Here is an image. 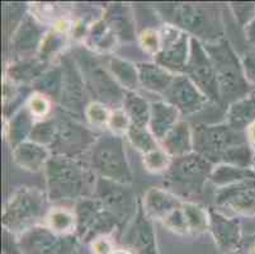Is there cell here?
<instances>
[{"label": "cell", "mask_w": 255, "mask_h": 254, "mask_svg": "<svg viewBox=\"0 0 255 254\" xmlns=\"http://www.w3.org/2000/svg\"><path fill=\"white\" fill-rule=\"evenodd\" d=\"M142 204L147 215L163 221L174 210L182 206L183 202L169 191L150 188L146 192Z\"/></svg>", "instance_id": "25"}, {"label": "cell", "mask_w": 255, "mask_h": 254, "mask_svg": "<svg viewBox=\"0 0 255 254\" xmlns=\"http://www.w3.org/2000/svg\"><path fill=\"white\" fill-rule=\"evenodd\" d=\"M142 46L143 48H146L147 51H151L155 52V55L157 53V51L160 50V38L154 31H146L142 34Z\"/></svg>", "instance_id": "45"}, {"label": "cell", "mask_w": 255, "mask_h": 254, "mask_svg": "<svg viewBox=\"0 0 255 254\" xmlns=\"http://www.w3.org/2000/svg\"><path fill=\"white\" fill-rule=\"evenodd\" d=\"M255 90V89H254ZM255 122V94L254 92L240 101L230 104L226 112V123L239 130L247 131Z\"/></svg>", "instance_id": "27"}, {"label": "cell", "mask_w": 255, "mask_h": 254, "mask_svg": "<svg viewBox=\"0 0 255 254\" xmlns=\"http://www.w3.org/2000/svg\"><path fill=\"white\" fill-rule=\"evenodd\" d=\"M243 65H244L248 80L255 87V48L245 53L244 59H243Z\"/></svg>", "instance_id": "44"}, {"label": "cell", "mask_w": 255, "mask_h": 254, "mask_svg": "<svg viewBox=\"0 0 255 254\" xmlns=\"http://www.w3.org/2000/svg\"><path fill=\"white\" fill-rule=\"evenodd\" d=\"M103 20L110 25L117 38H122L125 41L135 39V25L132 23L131 14L126 6H110L104 14Z\"/></svg>", "instance_id": "29"}, {"label": "cell", "mask_w": 255, "mask_h": 254, "mask_svg": "<svg viewBox=\"0 0 255 254\" xmlns=\"http://www.w3.org/2000/svg\"><path fill=\"white\" fill-rule=\"evenodd\" d=\"M33 88L37 92L41 93V95L53 99V101L60 102L62 89V69L61 65L48 67L42 75L39 76L33 84Z\"/></svg>", "instance_id": "33"}, {"label": "cell", "mask_w": 255, "mask_h": 254, "mask_svg": "<svg viewBox=\"0 0 255 254\" xmlns=\"http://www.w3.org/2000/svg\"><path fill=\"white\" fill-rule=\"evenodd\" d=\"M231 8L238 22L244 27L255 18V3H236L233 4Z\"/></svg>", "instance_id": "41"}, {"label": "cell", "mask_w": 255, "mask_h": 254, "mask_svg": "<svg viewBox=\"0 0 255 254\" xmlns=\"http://www.w3.org/2000/svg\"><path fill=\"white\" fill-rule=\"evenodd\" d=\"M137 70L141 87L161 95L169 89L175 78V74L156 62H138Z\"/></svg>", "instance_id": "24"}, {"label": "cell", "mask_w": 255, "mask_h": 254, "mask_svg": "<svg viewBox=\"0 0 255 254\" xmlns=\"http://www.w3.org/2000/svg\"><path fill=\"white\" fill-rule=\"evenodd\" d=\"M171 160L173 159L161 148L143 155V165L147 171L154 172V173H159V172L165 173L170 167Z\"/></svg>", "instance_id": "38"}, {"label": "cell", "mask_w": 255, "mask_h": 254, "mask_svg": "<svg viewBox=\"0 0 255 254\" xmlns=\"http://www.w3.org/2000/svg\"><path fill=\"white\" fill-rule=\"evenodd\" d=\"M245 37H247L248 42L255 45V18L245 27Z\"/></svg>", "instance_id": "48"}, {"label": "cell", "mask_w": 255, "mask_h": 254, "mask_svg": "<svg viewBox=\"0 0 255 254\" xmlns=\"http://www.w3.org/2000/svg\"><path fill=\"white\" fill-rule=\"evenodd\" d=\"M253 169H254V171H255V158H254V165H253Z\"/></svg>", "instance_id": "52"}, {"label": "cell", "mask_w": 255, "mask_h": 254, "mask_svg": "<svg viewBox=\"0 0 255 254\" xmlns=\"http://www.w3.org/2000/svg\"><path fill=\"white\" fill-rule=\"evenodd\" d=\"M45 29L32 15L27 14L17 28L11 38V47L17 53L25 57H31L43 42Z\"/></svg>", "instance_id": "20"}, {"label": "cell", "mask_w": 255, "mask_h": 254, "mask_svg": "<svg viewBox=\"0 0 255 254\" xmlns=\"http://www.w3.org/2000/svg\"><path fill=\"white\" fill-rule=\"evenodd\" d=\"M124 244L135 254H159L151 220L140 199L131 227L124 235Z\"/></svg>", "instance_id": "17"}, {"label": "cell", "mask_w": 255, "mask_h": 254, "mask_svg": "<svg viewBox=\"0 0 255 254\" xmlns=\"http://www.w3.org/2000/svg\"><path fill=\"white\" fill-rule=\"evenodd\" d=\"M75 235L79 241L94 242L122 227L118 219L96 197H85L76 204Z\"/></svg>", "instance_id": "10"}, {"label": "cell", "mask_w": 255, "mask_h": 254, "mask_svg": "<svg viewBox=\"0 0 255 254\" xmlns=\"http://www.w3.org/2000/svg\"><path fill=\"white\" fill-rule=\"evenodd\" d=\"M90 167L101 178L131 185V168L124 149V140L118 135L107 134L98 137L90 149Z\"/></svg>", "instance_id": "6"}, {"label": "cell", "mask_w": 255, "mask_h": 254, "mask_svg": "<svg viewBox=\"0 0 255 254\" xmlns=\"http://www.w3.org/2000/svg\"><path fill=\"white\" fill-rule=\"evenodd\" d=\"M110 71L121 87L125 90L136 92L140 87V78H138L137 65L128 60L120 59V57H111Z\"/></svg>", "instance_id": "31"}, {"label": "cell", "mask_w": 255, "mask_h": 254, "mask_svg": "<svg viewBox=\"0 0 255 254\" xmlns=\"http://www.w3.org/2000/svg\"><path fill=\"white\" fill-rule=\"evenodd\" d=\"M51 151L46 146L39 145L33 141H24L13 149V159L22 169L29 172H38L45 169Z\"/></svg>", "instance_id": "23"}, {"label": "cell", "mask_w": 255, "mask_h": 254, "mask_svg": "<svg viewBox=\"0 0 255 254\" xmlns=\"http://www.w3.org/2000/svg\"><path fill=\"white\" fill-rule=\"evenodd\" d=\"M216 205L240 215L255 216V178L217 190Z\"/></svg>", "instance_id": "18"}, {"label": "cell", "mask_w": 255, "mask_h": 254, "mask_svg": "<svg viewBox=\"0 0 255 254\" xmlns=\"http://www.w3.org/2000/svg\"><path fill=\"white\" fill-rule=\"evenodd\" d=\"M47 199V195L36 188H19L4 210V227L11 232L22 233L34 227V223L45 216Z\"/></svg>", "instance_id": "8"}, {"label": "cell", "mask_w": 255, "mask_h": 254, "mask_svg": "<svg viewBox=\"0 0 255 254\" xmlns=\"http://www.w3.org/2000/svg\"><path fill=\"white\" fill-rule=\"evenodd\" d=\"M250 254H255V247L252 249V253H250Z\"/></svg>", "instance_id": "51"}, {"label": "cell", "mask_w": 255, "mask_h": 254, "mask_svg": "<svg viewBox=\"0 0 255 254\" xmlns=\"http://www.w3.org/2000/svg\"><path fill=\"white\" fill-rule=\"evenodd\" d=\"M210 228L213 241L222 252H234L239 248L241 243V228L239 221L229 219L215 210L208 209Z\"/></svg>", "instance_id": "19"}, {"label": "cell", "mask_w": 255, "mask_h": 254, "mask_svg": "<svg viewBox=\"0 0 255 254\" xmlns=\"http://www.w3.org/2000/svg\"><path fill=\"white\" fill-rule=\"evenodd\" d=\"M203 46L216 71L222 104L229 107L254 92L245 74L243 60L239 59L230 42L221 38Z\"/></svg>", "instance_id": "1"}, {"label": "cell", "mask_w": 255, "mask_h": 254, "mask_svg": "<svg viewBox=\"0 0 255 254\" xmlns=\"http://www.w3.org/2000/svg\"><path fill=\"white\" fill-rule=\"evenodd\" d=\"M71 55L78 64L85 88L93 99L106 107L121 108L124 104L125 89L103 66L101 60L84 46L74 48Z\"/></svg>", "instance_id": "3"}, {"label": "cell", "mask_w": 255, "mask_h": 254, "mask_svg": "<svg viewBox=\"0 0 255 254\" xmlns=\"http://www.w3.org/2000/svg\"><path fill=\"white\" fill-rule=\"evenodd\" d=\"M53 118L55 137L52 145L48 149L52 155L75 159L87 150L90 151L97 137L92 130L83 125L82 121L70 117L61 109Z\"/></svg>", "instance_id": "9"}, {"label": "cell", "mask_w": 255, "mask_h": 254, "mask_svg": "<svg viewBox=\"0 0 255 254\" xmlns=\"http://www.w3.org/2000/svg\"><path fill=\"white\" fill-rule=\"evenodd\" d=\"M47 69V61L39 57H25L13 62L6 70V75L13 83L33 84Z\"/></svg>", "instance_id": "26"}, {"label": "cell", "mask_w": 255, "mask_h": 254, "mask_svg": "<svg viewBox=\"0 0 255 254\" xmlns=\"http://www.w3.org/2000/svg\"><path fill=\"white\" fill-rule=\"evenodd\" d=\"M33 117L34 116L29 107H23L11 116L8 125L6 136H8V141L13 146V149L24 143L25 139H29L32 130L36 125L33 122Z\"/></svg>", "instance_id": "28"}, {"label": "cell", "mask_w": 255, "mask_h": 254, "mask_svg": "<svg viewBox=\"0 0 255 254\" xmlns=\"http://www.w3.org/2000/svg\"><path fill=\"white\" fill-rule=\"evenodd\" d=\"M247 136L250 145H252L253 148H255V122L253 123V125H250L247 129Z\"/></svg>", "instance_id": "49"}, {"label": "cell", "mask_w": 255, "mask_h": 254, "mask_svg": "<svg viewBox=\"0 0 255 254\" xmlns=\"http://www.w3.org/2000/svg\"><path fill=\"white\" fill-rule=\"evenodd\" d=\"M29 109L33 113V116L45 115L47 111V101L43 95H39L38 98H33L29 104Z\"/></svg>", "instance_id": "46"}, {"label": "cell", "mask_w": 255, "mask_h": 254, "mask_svg": "<svg viewBox=\"0 0 255 254\" xmlns=\"http://www.w3.org/2000/svg\"><path fill=\"white\" fill-rule=\"evenodd\" d=\"M126 135L128 136L132 145L135 146L138 151H141L143 155L159 149L157 140L155 139L151 131L146 129V127H137V126L131 125L127 130Z\"/></svg>", "instance_id": "35"}, {"label": "cell", "mask_w": 255, "mask_h": 254, "mask_svg": "<svg viewBox=\"0 0 255 254\" xmlns=\"http://www.w3.org/2000/svg\"><path fill=\"white\" fill-rule=\"evenodd\" d=\"M185 219H187L189 233L201 234L207 228H210V218H208V210L206 211L202 206L193 204V202H183Z\"/></svg>", "instance_id": "34"}, {"label": "cell", "mask_w": 255, "mask_h": 254, "mask_svg": "<svg viewBox=\"0 0 255 254\" xmlns=\"http://www.w3.org/2000/svg\"><path fill=\"white\" fill-rule=\"evenodd\" d=\"M116 38H117V36L113 33L110 25L107 24L103 19L98 20L96 24H93L92 29H90V43L93 46H96L97 48H101V50L112 48V46L115 45Z\"/></svg>", "instance_id": "36"}, {"label": "cell", "mask_w": 255, "mask_h": 254, "mask_svg": "<svg viewBox=\"0 0 255 254\" xmlns=\"http://www.w3.org/2000/svg\"><path fill=\"white\" fill-rule=\"evenodd\" d=\"M183 74L193 81L208 101L221 103L215 67L202 42L194 37H191V53Z\"/></svg>", "instance_id": "13"}, {"label": "cell", "mask_w": 255, "mask_h": 254, "mask_svg": "<svg viewBox=\"0 0 255 254\" xmlns=\"http://www.w3.org/2000/svg\"><path fill=\"white\" fill-rule=\"evenodd\" d=\"M254 94H255V90H254Z\"/></svg>", "instance_id": "53"}, {"label": "cell", "mask_w": 255, "mask_h": 254, "mask_svg": "<svg viewBox=\"0 0 255 254\" xmlns=\"http://www.w3.org/2000/svg\"><path fill=\"white\" fill-rule=\"evenodd\" d=\"M62 69V89L60 97V109L66 115L78 121L85 118V99L84 80L79 70L78 64L71 53H65L60 61Z\"/></svg>", "instance_id": "12"}, {"label": "cell", "mask_w": 255, "mask_h": 254, "mask_svg": "<svg viewBox=\"0 0 255 254\" xmlns=\"http://www.w3.org/2000/svg\"><path fill=\"white\" fill-rule=\"evenodd\" d=\"M22 254H76L79 239L73 234H59L47 227L29 228L18 239Z\"/></svg>", "instance_id": "11"}, {"label": "cell", "mask_w": 255, "mask_h": 254, "mask_svg": "<svg viewBox=\"0 0 255 254\" xmlns=\"http://www.w3.org/2000/svg\"><path fill=\"white\" fill-rule=\"evenodd\" d=\"M160 144H161V149L171 159L193 153V131L189 123L185 121H179L165 135Z\"/></svg>", "instance_id": "21"}, {"label": "cell", "mask_w": 255, "mask_h": 254, "mask_svg": "<svg viewBox=\"0 0 255 254\" xmlns=\"http://www.w3.org/2000/svg\"><path fill=\"white\" fill-rule=\"evenodd\" d=\"M45 177L50 201H80L85 199L90 176L80 160L52 155L45 167Z\"/></svg>", "instance_id": "2"}, {"label": "cell", "mask_w": 255, "mask_h": 254, "mask_svg": "<svg viewBox=\"0 0 255 254\" xmlns=\"http://www.w3.org/2000/svg\"><path fill=\"white\" fill-rule=\"evenodd\" d=\"M193 150L208 162L220 164L222 155L229 149L247 144V131H239L229 123L219 125H197L193 129Z\"/></svg>", "instance_id": "7"}, {"label": "cell", "mask_w": 255, "mask_h": 254, "mask_svg": "<svg viewBox=\"0 0 255 254\" xmlns=\"http://www.w3.org/2000/svg\"><path fill=\"white\" fill-rule=\"evenodd\" d=\"M61 37L59 34H50L47 38L43 39L42 45H41V53H39V59H42L43 61H47V57L52 52L57 50L61 46Z\"/></svg>", "instance_id": "43"}, {"label": "cell", "mask_w": 255, "mask_h": 254, "mask_svg": "<svg viewBox=\"0 0 255 254\" xmlns=\"http://www.w3.org/2000/svg\"><path fill=\"white\" fill-rule=\"evenodd\" d=\"M163 17L170 25L191 34L203 43L224 38L221 15L215 6L210 5H173L161 9Z\"/></svg>", "instance_id": "4"}, {"label": "cell", "mask_w": 255, "mask_h": 254, "mask_svg": "<svg viewBox=\"0 0 255 254\" xmlns=\"http://www.w3.org/2000/svg\"><path fill=\"white\" fill-rule=\"evenodd\" d=\"M94 252L96 254H112V249H111V246L107 243L103 239H99V241L94 242Z\"/></svg>", "instance_id": "47"}, {"label": "cell", "mask_w": 255, "mask_h": 254, "mask_svg": "<svg viewBox=\"0 0 255 254\" xmlns=\"http://www.w3.org/2000/svg\"><path fill=\"white\" fill-rule=\"evenodd\" d=\"M48 225L50 229L59 234H68L69 230H75V215H71L68 211H52L48 216Z\"/></svg>", "instance_id": "39"}, {"label": "cell", "mask_w": 255, "mask_h": 254, "mask_svg": "<svg viewBox=\"0 0 255 254\" xmlns=\"http://www.w3.org/2000/svg\"><path fill=\"white\" fill-rule=\"evenodd\" d=\"M112 254H132L129 251H125V249H120V251H115Z\"/></svg>", "instance_id": "50"}, {"label": "cell", "mask_w": 255, "mask_h": 254, "mask_svg": "<svg viewBox=\"0 0 255 254\" xmlns=\"http://www.w3.org/2000/svg\"><path fill=\"white\" fill-rule=\"evenodd\" d=\"M108 125L111 126V129H112L113 131L127 132L128 127L131 126V122H129V118L127 117V115L125 113L124 109L118 108L115 109V112L111 115Z\"/></svg>", "instance_id": "42"}, {"label": "cell", "mask_w": 255, "mask_h": 254, "mask_svg": "<svg viewBox=\"0 0 255 254\" xmlns=\"http://www.w3.org/2000/svg\"><path fill=\"white\" fill-rule=\"evenodd\" d=\"M191 53V37L173 25L163 29L160 37V50L155 55V62L166 70L175 73H184L185 65Z\"/></svg>", "instance_id": "15"}, {"label": "cell", "mask_w": 255, "mask_h": 254, "mask_svg": "<svg viewBox=\"0 0 255 254\" xmlns=\"http://www.w3.org/2000/svg\"><path fill=\"white\" fill-rule=\"evenodd\" d=\"M53 137H55V118L51 117L34 125L29 140L50 149L53 143Z\"/></svg>", "instance_id": "37"}, {"label": "cell", "mask_w": 255, "mask_h": 254, "mask_svg": "<svg viewBox=\"0 0 255 254\" xmlns=\"http://www.w3.org/2000/svg\"><path fill=\"white\" fill-rule=\"evenodd\" d=\"M94 197L104 205L112 215H115L124 225L129 218L135 216L138 200L128 185H122L110 179L101 178L94 187Z\"/></svg>", "instance_id": "14"}, {"label": "cell", "mask_w": 255, "mask_h": 254, "mask_svg": "<svg viewBox=\"0 0 255 254\" xmlns=\"http://www.w3.org/2000/svg\"><path fill=\"white\" fill-rule=\"evenodd\" d=\"M168 103L173 104L183 115H193L202 111L208 98L194 85L193 81L184 74L175 75L169 89L163 94Z\"/></svg>", "instance_id": "16"}, {"label": "cell", "mask_w": 255, "mask_h": 254, "mask_svg": "<svg viewBox=\"0 0 255 254\" xmlns=\"http://www.w3.org/2000/svg\"><path fill=\"white\" fill-rule=\"evenodd\" d=\"M253 178H255L254 169L239 168L229 164H217L216 167L213 168L210 181L212 182L213 185H216L217 187L221 188Z\"/></svg>", "instance_id": "32"}, {"label": "cell", "mask_w": 255, "mask_h": 254, "mask_svg": "<svg viewBox=\"0 0 255 254\" xmlns=\"http://www.w3.org/2000/svg\"><path fill=\"white\" fill-rule=\"evenodd\" d=\"M213 168L212 163L196 151L175 158L164 173V187L178 199H191L202 193Z\"/></svg>", "instance_id": "5"}, {"label": "cell", "mask_w": 255, "mask_h": 254, "mask_svg": "<svg viewBox=\"0 0 255 254\" xmlns=\"http://www.w3.org/2000/svg\"><path fill=\"white\" fill-rule=\"evenodd\" d=\"M180 112L177 107L165 101L151 103L149 129L157 141L165 137V135L179 122Z\"/></svg>", "instance_id": "22"}, {"label": "cell", "mask_w": 255, "mask_h": 254, "mask_svg": "<svg viewBox=\"0 0 255 254\" xmlns=\"http://www.w3.org/2000/svg\"><path fill=\"white\" fill-rule=\"evenodd\" d=\"M122 109L129 118L131 125L137 127H147L150 122L151 104L136 92L125 90V99Z\"/></svg>", "instance_id": "30"}, {"label": "cell", "mask_w": 255, "mask_h": 254, "mask_svg": "<svg viewBox=\"0 0 255 254\" xmlns=\"http://www.w3.org/2000/svg\"><path fill=\"white\" fill-rule=\"evenodd\" d=\"M110 112H108V107L103 106L101 103H92L90 106L87 107L85 111V118L90 121V123L94 126H101L104 123L110 122Z\"/></svg>", "instance_id": "40"}]
</instances>
